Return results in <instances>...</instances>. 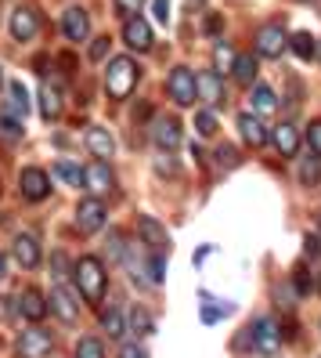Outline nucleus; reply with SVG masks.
Here are the masks:
<instances>
[{
	"label": "nucleus",
	"mask_w": 321,
	"mask_h": 358,
	"mask_svg": "<svg viewBox=\"0 0 321 358\" xmlns=\"http://www.w3.org/2000/svg\"><path fill=\"white\" fill-rule=\"evenodd\" d=\"M314 221H318V231H321V210H318V214H314Z\"/></svg>",
	"instance_id": "50"
},
{
	"label": "nucleus",
	"mask_w": 321,
	"mask_h": 358,
	"mask_svg": "<svg viewBox=\"0 0 321 358\" xmlns=\"http://www.w3.org/2000/svg\"><path fill=\"white\" fill-rule=\"evenodd\" d=\"M307 145H311V152L321 159V120H314L307 127Z\"/></svg>",
	"instance_id": "40"
},
{
	"label": "nucleus",
	"mask_w": 321,
	"mask_h": 358,
	"mask_svg": "<svg viewBox=\"0 0 321 358\" xmlns=\"http://www.w3.org/2000/svg\"><path fill=\"white\" fill-rule=\"evenodd\" d=\"M105 55H109V36H98L91 44V62H101Z\"/></svg>",
	"instance_id": "45"
},
{
	"label": "nucleus",
	"mask_w": 321,
	"mask_h": 358,
	"mask_svg": "<svg viewBox=\"0 0 321 358\" xmlns=\"http://www.w3.org/2000/svg\"><path fill=\"white\" fill-rule=\"evenodd\" d=\"M18 192H22L26 203H44L51 196V178L40 171V166H26V171L18 174Z\"/></svg>",
	"instance_id": "7"
},
{
	"label": "nucleus",
	"mask_w": 321,
	"mask_h": 358,
	"mask_svg": "<svg viewBox=\"0 0 321 358\" xmlns=\"http://www.w3.org/2000/svg\"><path fill=\"white\" fill-rule=\"evenodd\" d=\"M54 178L61 185H69V188H83V166L69 163V159H58L54 163Z\"/></svg>",
	"instance_id": "26"
},
{
	"label": "nucleus",
	"mask_w": 321,
	"mask_h": 358,
	"mask_svg": "<svg viewBox=\"0 0 321 358\" xmlns=\"http://www.w3.org/2000/svg\"><path fill=\"white\" fill-rule=\"evenodd\" d=\"M109 257L112 261H126V243H123L119 231H112V236H109Z\"/></svg>",
	"instance_id": "39"
},
{
	"label": "nucleus",
	"mask_w": 321,
	"mask_h": 358,
	"mask_svg": "<svg viewBox=\"0 0 321 358\" xmlns=\"http://www.w3.org/2000/svg\"><path fill=\"white\" fill-rule=\"evenodd\" d=\"M304 254L314 261V257H321V236H314V231H311V236H304Z\"/></svg>",
	"instance_id": "44"
},
{
	"label": "nucleus",
	"mask_w": 321,
	"mask_h": 358,
	"mask_svg": "<svg viewBox=\"0 0 321 358\" xmlns=\"http://www.w3.org/2000/svg\"><path fill=\"white\" fill-rule=\"evenodd\" d=\"M299 181L307 188L321 185V159L318 156H299Z\"/></svg>",
	"instance_id": "28"
},
{
	"label": "nucleus",
	"mask_w": 321,
	"mask_h": 358,
	"mask_svg": "<svg viewBox=\"0 0 321 358\" xmlns=\"http://www.w3.org/2000/svg\"><path fill=\"white\" fill-rule=\"evenodd\" d=\"M274 145H278V152H282V156L296 159V152H299V134H296L292 123H278V127H274Z\"/></svg>",
	"instance_id": "24"
},
{
	"label": "nucleus",
	"mask_w": 321,
	"mask_h": 358,
	"mask_svg": "<svg viewBox=\"0 0 321 358\" xmlns=\"http://www.w3.org/2000/svg\"><path fill=\"white\" fill-rule=\"evenodd\" d=\"M26 113H29V91H26L18 80H11V83H8V116L26 120Z\"/></svg>",
	"instance_id": "23"
},
{
	"label": "nucleus",
	"mask_w": 321,
	"mask_h": 358,
	"mask_svg": "<svg viewBox=\"0 0 321 358\" xmlns=\"http://www.w3.org/2000/svg\"><path fill=\"white\" fill-rule=\"evenodd\" d=\"M15 351L18 358H47L54 351V336L47 329H22L18 333V341H15Z\"/></svg>",
	"instance_id": "5"
},
{
	"label": "nucleus",
	"mask_w": 321,
	"mask_h": 358,
	"mask_svg": "<svg viewBox=\"0 0 321 358\" xmlns=\"http://www.w3.org/2000/svg\"><path fill=\"white\" fill-rule=\"evenodd\" d=\"M156 22H170V0H156Z\"/></svg>",
	"instance_id": "47"
},
{
	"label": "nucleus",
	"mask_w": 321,
	"mask_h": 358,
	"mask_svg": "<svg viewBox=\"0 0 321 358\" xmlns=\"http://www.w3.org/2000/svg\"><path fill=\"white\" fill-rule=\"evenodd\" d=\"M123 40H126V48H130V51H152L156 36H152V26H148L141 15H130L123 22Z\"/></svg>",
	"instance_id": "13"
},
{
	"label": "nucleus",
	"mask_w": 321,
	"mask_h": 358,
	"mask_svg": "<svg viewBox=\"0 0 321 358\" xmlns=\"http://www.w3.org/2000/svg\"><path fill=\"white\" fill-rule=\"evenodd\" d=\"M69 275H73V264H69V257L58 250V254L51 257V279H54V282H69Z\"/></svg>",
	"instance_id": "31"
},
{
	"label": "nucleus",
	"mask_w": 321,
	"mask_h": 358,
	"mask_svg": "<svg viewBox=\"0 0 321 358\" xmlns=\"http://www.w3.org/2000/svg\"><path fill=\"white\" fill-rule=\"evenodd\" d=\"M119 358H148V351L137 341H126V344H119Z\"/></svg>",
	"instance_id": "43"
},
{
	"label": "nucleus",
	"mask_w": 321,
	"mask_h": 358,
	"mask_svg": "<svg viewBox=\"0 0 321 358\" xmlns=\"http://www.w3.org/2000/svg\"><path fill=\"white\" fill-rule=\"evenodd\" d=\"M40 116H44L47 123H54L61 116V91L54 87V83H44V87H40Z\"/></svg>",
	"instance_id": "22"
},
{
	"label": "nucleus",
	"mask_w": 321,
	"mask_h": 358,
	"mask_svg": "<svg viewBox=\"0 0 321 358\" xmlns=\"http://www.w3.org/2000/svg\"><path fill=\"white\" fill-rule=\"evenodd\" d=\"M11 36L18 44H26V40H36L40 36V11L33 4H18L11 11Z\"/></svg>",
	"instance_id": "9"
},
{
	"label": "nucleus",
	"mask_w": 321,
	"mask_h": 358,
	"mask_svg": "<svg viewBox=\"0 0 321 358\" xmlns=\"http://www.w3.org/2000/svg\"><path fill=\"white\" fill-rule=\"evenodd\" d=\"M195 91H199V98L209 101V105H224V83H221V76L213 73V69H206V73L195 76Z\"/></svg>",
	"instance_id": "19"
},
{
	"label": "nucleus",
	"mask_w": 321,
	"mask_h": 358,
	"mask_svg": "<svg viewBox=\"0 0 321 358\" xmlns=\"http://www.w3.org/2000/svg\"><path fill=\"white\" fill-rule=\"evenodd\" d=\"M47 304L54 308V315H58L61 322H76L80 319V301H76V289L69 282H54Z\"/></svg>",
	"instance_id": "10"
},
{
	"label": "nucleus",
	"mask_w": 321,
	"mask_h": 358,
	"mask_svg": "<svg viewBox=\"0 0 321 358\" xmlns=\"http://www.w3.org/2000/svg\"><path fill=\"white\" fill-rule=\"evenodd\" d=\"M83 188L94 196V199H105L116 192V171L109 166V159H94L87 171H83Z\"/></svg>",
	"instance_id": "4"
},
{
	"label": "nucleus",
	"mask_w": 321,
	"mask_h": 358,
	"mask_svg": "<svg viewBox=\"0 0 321 358\" xmlns=\"http://www.w3.org/2000/svg\"><path fill=\"white\" fill-rule=\"evenodd\" d=\"M224 311H227V308H217V304H213V297H202V311H199L202 322H217Z\"/></svg>",
	"instance_id": "41"
},
{
	"label": "nucleus",
	"mask_w": 321,
	"mask_h": 358,
	"mask_svg": "<svg viewBox=\"0 0 321 358\" xmlns=\"http://www.w3.org/2000/svg\"><path fill=\"white\" fill-rule=\"evenodd\" d=\"M15 308H18V315H22V319H29V322H40V319H44V315L51 311V304L44 301V293L33 289V286L18 293V297H15Z\"/></svg>",
	"instance_id": "15"
},
{
	"label": "nucleus",
	"mask_w": 321,
	"mask_h": 358,
	"mask_svg": "<svg viewBox=\"0 0 321 358\" xmlns=\"http://www.w3.org/2000/svg\"><path fill=\"white\" fill-rule=\"evenodd\" d=\"M137 80H141V69H137V62L126 58V55H116L109 66H105V91H109V98H116V101L130 98Z\"/></svg>",
	"instance_id": "2"
},
{
	"label": "nucleus",
	"mask_w": 321,
	"mask_h": 358,
	"mask_svg": "<svg viewBox=\"0 0 321 358\" xmlns=\"http://www.w3.org/2000/svg\"><path fill=\"white\" fill-rule=\"evenodd\" d=\"M141 4H144V0H116V11L130 18V15H137V11H141Z\"/></svg>",
	"instance_id": "46"
},
{
	"label": "nucleus",
	"mask_w": 321,
	"mask_h": 358,
	"mask_svg": "<svg viewBox=\"0 0 321 358\" xmlns=\"http://www.w3.org/2000/svg\"><path fill=\"white\" fill-rule=\"evenodd\" d=\"M0 131H4V138H22V134H26L22 127H18V120H15V116H8V113L0 116Z\"/></svg>",
	"instance_id": "42"
},
{
	"label": "nucleus",
	"mask_w": 321,
	"mask_h": 358,
	"mask_svg": "<svg viewBox=\"0 0 321 358\" xmlns=\"http://www.w3.org/2000/svg\"><path fill=\"white\" fill-rule=\"evenodd\" d=\"M195 131H199L202 138H213V134H217V116H213L209 109H202V113L195 116Z\"/></svg>",
	"instance_id": "35"
},
{
	"label": "nucleus",
	"mask_w": 321,
	"mask_h": 358,
	"mask_svg": "<svg viewBox=\"0 0 321 358\" xmlns=\"http://www.w3.org/2000/svg\"><path fill=\"white\" fill-rule=\"evenodd\" d=\"M249 101H253V113L256 116H274L278 113V105H282V101H278V94H274V87H271V83H253V94H249Z\"/></svg>",
	"instance_id": "18"
},
{
	"label": "nucleus",
	"mask_w": 321,
	"mask_h": 358,
	"mask_svg": "<svg viewBox=\"0 0 321 358\" xmlns=\"http://www.w3.org/2000/svg\"><path fill=\"white\" fill-rule=\"evenodd\" d=\"M285 44H289V36H285L282 22H271V26H264L260 33H256V55L260 58H278L285 51Z\"/></svg>",
	"instance_id": "11"
},
{
	"label": "nucleus",
	"mask_w": 321,
	"mask_h": 358,
	"mask_svg": "<svg viewBox=\"0 0 321 358\" xmlns=\"http://www.w3.org/2000/svg\"><path fill=\"white\" fill-rule=\"evenodd\" d=\"M289 48L307 62V58H314V36L311 33H296V36H289Z\"/></svg>",
	"instance_id": "32"
},
{
	"label": "nucleus",
	"mask_w": 321,
	"mask_h": 358,
	"mask_svg": "<svg viewBox=\"0 0 321 358\" xmlns=\"http://www.w3.org/2000/svg\"><path fill=\"white\" fill-rule=\"evenodd\" d=\"M4 279H8V257L0 254V282H4Z\"/></svg>",
	"instance_id": "49"
},
{
	"label": "nucleus",
	"mask_w": 321,
	"mask_h": 358,
	"mask_svg": "<svg viewBox=\"0 0 321 358\" xmlns=\"http://www.w3.org/2000/svg\"><path fill=\"white\" fill-rule=\"evenodd\" d=\"M76 358H105V348H101L98 336H83L76 344Z\"/></svg>",
	"instance_id": "33"
},
{
	"label": "nucleus",
	"mask_w": 321,
	"mask_h": 358,
	"mask_svg": "<svg viewBox=\"0 0 321 358\" xmlns=\"http://www.w3.org/2000/svg\"><path fill=\"white\" fill-rule=\"evenodd\" d=\"M156 171H159L163 178H177V174H181V166H177L174 156H166V152H163V156H156Z\"/></svg>",
	"instance_id": "37"
},
{
	"label": "nucleus",
	"mask_w": 321,
	"mask_h": 358,
	"mask_svg": "<svg viewBox=\"0 0 321 358\" xmlns=\"http://www.w3.org/2000/svg\"><path fill=\"white\" fill-rule=\"evenodd\" d=\"M101 329L109 333L112 341H119V336L126 333V315H123V308H116V304L105 308V311H101Z\"/></svg>",
	"instance_id": "25"
},
{
	"label": "nucleus",
	"mask_w": 321,
	"mask_h": 358,
	"mask_svg": "<svg viewBox=\"0 0 321 358\" xmlns=\"http://www.w3.org/2000/svg\"><path fill=\"white\" fill-rule=\"evenodd\" d=\"M105 221H109L105 199H94V196L80 199V206H76V228L83 231V236H94V231H101V228H105Z\"/></svg>",
	"instance_id": "6"
},
{
	"label": "nucleus",
	"mask_w": 321,
	"mask_h": 358,
	"mask_svg": "<svg viewBox=\"0 0 321 358\" xmlns=\"http://www.w3.org/2000/svg\"><path fill=\"white\" fill-rule=\"evenodd\" d=\"M292 286H296V297H307V293H311V271H307L304 264H296V271H292Z\"/></svg>",
	"instance_id": "36"
},
{
	"label": "nucleus",
	"mask_w": 321,
	"mask_h": 358,
	"mask_svg": "<svg viewBox=\"0 0 321 358\" xmlns=\"http://www.w3.org/2000/svg\"><path fill=\"white\" fill-rule=\"evenodd\" d=\"M83 141H87V149H91V156H98V159H109V156H116V138L105 131V127H91L87 134H83Z\"/></svg>",
	"instance_id": "21"
},
{
	"label": "nucleus",
	"mask_w": 321,
	"mask_h": 358,
	"mask_svg": "<svg viewBox=\"0 0 321 358\" xmlns=\"http://www.w3.org/2000/svg\"><path fill=\"white\" fill-rule=\"evenodd\" d=\"M166 94L174 105H181V109H188V105H195L199 91H195V73H191L188 66H177L174 73L166 76Z\"/></svg>",
	"instance_id": "3"
},
{
	"label": "nucleus",
	"mask_w": 321,
	"mask_h": 358,
	"mask_svg": "<svg viewBox=\"0 0 321 358\" xmlns=\"http://www.w3.org/2000/svg\"><path fill=\"white\" fill-rule=\"evenodd\" d=\"M239 131H242L246 145H253V149L267 145V127H264V120L256 116V113H242V116H239Z\"/></svg>",
	"instance_id": "20"
},
{
	"label": "nucleus",
	"mask_w": 321,
	"mask_h": 358,
	"mask_svg": "<svg viewBox=\"0 0 321 358\" xmlns=\"http://www.w3.org/2000/svg\"><path fill=\"white\" fill-rule=\"evenodd\" d=\"M217 163L224 166V171H231V166L239 163V149H234V145H221V149H217Z\"/></svg>",
	"instance_id": "38"
},
{
	"label": "nucleus",
	"mask_w": 321,
	"mask_h": 358,
	"mask_svg": "<svg viewBox=\"0 0 321 358\" xmlns=\"http://www.w3.org/2000/svg\"><path fill=\"white\" fill-rule=\"evenodd\" d=\"M249 333H253V348L260 351V355H278V348L285 344L282 326H278L274 319H256Z\"/></svg>",
	"instance_id": "8"
},
{
	"label": "nucleus",
	"mask_w": 321,
	"mask_h": 358,
	"mask_svg": "<svg viewBox=\"0 0 321 358\" xmlns=\"http://www.w3.org/2000/svg\"><path fill=\"white\" fill-rule=\"evenodd\" d=\"M206 33H221V18H217V15L206 18Z\"/></svg>",
	"instance_id": "48"
},
{
	"label": "nucleus",
	"mask_w": 321,
	"mask_h": 358,
	"mask_svg": "<svg viewBox=\"0 0 321 358\" xmlns=\"http://www.w3.org/2000/svg\"><path fill=\"white\" fill-rule=\"evenodd\" d=\"M148 282H152V286H159L163 279H166V257L163 254H152V257H148Z\"/></svg>",
	"instance_id": "34"
},
{
	"label": "nucleus",
	"mask_w": 321,
	"mask_h": 358,
	"mask_svg": "<svg viewBox=\"0 0 321 358\" xmlns=\"http://www.w3.org/2000/svg\"><path fill=\"white\" fill-rule=\"evenodd\" d=\"M61 33H66L73 44H83V40L91 36V15L83 11L80 4L66 8V15H61Z\"/></svg>",
	"instance_id": "14"
},
{
	"label": "nucleus",
	"mask_w": 321,
	"mask_h": 358,
	"mask_svg": "<svg viewBox=\"0 0 321 358\" xmlns=\"http://www.w3.org/2000/svg\"><path fill=\"white\" fill-rule=\"evenodd\" d=\"M231 76L239 83H256V55H234Z\"/></svg>",
	"instance_id": "27"
},
{
	"label": "nucleus",
	"mask_w": 321,
	"mask_h": 358,
	"mask_svg": "<svg viewBox=\"0 0 321 358\" xmlns=\"http://www.w3.org/2000/svg\"><path fill=\"white\" fill-rule=\"evenodd\" d=\"M137 231H141V243L152 250V254H166V246H170V239H166V228L156 221V217H141L137 221Z\"/></svg>",
	"instance_id": "16"
},
{
	"label": "nucleus",
	"mask_w": 321,
	"mask_h": 358,
	"mask_svg": "<svg viewBox=\"0 0 321 358\" xmlns=\"http://www.w3.org/2000/svg\"><path fill=\"white\" fill-rule=\"evenodd\" d=\"M126 329H130L134 336H148V333L156 329V322H152V315H148L144 308H134L130 319H126Z\"/></svg>",
	"instance_id": "30"
},
{
	"label": "nucleus",
	"mask_w": 321,
	"mask_h": 358,
	"mask_svg": "<svg viewBox=\"0 0 321 358\" xmlns=\"http://www.w3.org/2000/svg\"><path fill=\"white\" fill-rule=\"evenodd\" d=\"M318 289H321V275H318Z\"/></svg>",
	"instance_id": "52"
},
{
	"label": "nucleus",
	"mask_w": 321,
	"mask_h": 358,
	"mask_svg": "<svg viewBox=\"0 0 321 358\" xmlns=\"http://www.w3.org/2000/svg\"><path fill=\"white\" fill-rule=\"evenodd\" d=\"M11 257L22 264L26 271H33L40 264V243L36 236H29V231H22V236H15V246H11Z\"/></svg>",
	"instance_id": "17"
},
{
	"label": "nucleus",
	"mask_w": 321,
	"mask_h": 358,
	"mask_svg": "<svg viewBox=\"0 0 321 358\" xmlns=\"http://www.w3.org/2000/svg\"><path fill=\"white\" fill-rule=\"evenodd\" d=\"M231 66H234V48L224 44V40H217V51H213V73L224 76V73H231Z\"/></svg>",
	"instance_id": "29"
},
{
	"label": "nucleus",
	"mask_w": 321,
	"mask_h": 358,
	"mask_svg": "<svg viewBox=\"0 0 321 358\" xmlns=\"http://www.w3.org/2000/svg\"><path fill=\"white\" fill-rule=\"evenodd\" d=\"M181 138H184V131H181V120L177 116H159L152 123V141L159 145L163 152H174L177 145H181Z\"/></svg>",
	"instance_id": "12"
},
{
	"label": "nucleus",
	"mask_w": 321,
	"mask_h": 358,
	"mask_svg": "<svg viewBox=\"0 0 321 358\" xmlns=\"http://www.w3.org/2000/svg\"><path fill=\"white\" fill-rule=\"evenodd\" d=\"M73 279H76V293L87 304H101L105 289H109V275H105V264L98 257H80L73 264Z\"/></svg>",
	"instance_id": "1"
},
{
	"label": "nucleus",
	"mask_w": 321,
	"mask_h": 358,
	"mask_svg": "<svg viewBox=\"0 0 321 358\" xmlns=\"http://www.w3.org/2000/svg\"><path fill=\"white\" fill-rule=\"evenodd\" d=\"M0 87H4V66H0Z\"/></svg>",
	"instance_id": "51"
}]
</instances>
